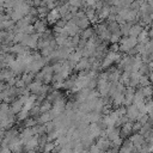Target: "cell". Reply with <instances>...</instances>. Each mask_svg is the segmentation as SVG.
<instances>
[{
    "label": "cell",
    "mask_w": 153,
    "mask_h": 153,
    "mask_svg": "<svg viewBox=\"0 0 153 153\" xmlns=\"http://www.w3.org/2000/svg\"><path fill=\"white\" fill-rule=\"evenodd\" d=\"M140 110L139 108L135 105V104H130L128 108H127V111H126V116L128 117V120H137L139 116H140Z\"/></svg>",
    "instance_id": "obj_1"
},
{
    "label": "cell",
    "mask_w": 153,
    "mask_h": 153,
    "mask_svg": "<svg viewBox=\"0 0 153 153\" xmlns=\"http://www.w3.org/2000/svg\"><path fill=\"white\" fill-rule=\"evenodd\" d=\"M60 18H61V14H60V12H59L57 8L50 10L49 13L47 14V22H48L49 24H56Z\"/></svg>",
    "instance_id": "obj_2"
},
{
    "label": "cell",
    "mask_w": 153,
    "mask_h": 153,
    "mask_svg": "<svg viewBox=\"0 0 153 153\" xmlns=\"http://www.w3.org/2000/svg\"><path fill=\"white\" fill-rule=\"evenodd\" d=\"M145 136L142 135V134H139V133H136V134H134L131 137H130V141H131V143L134 145V147H136L137 149H140L141 147H142V145L145 143Z\"/></svg>",
    "instance_id": "obj_3"
},
{
    "label": "cell",
    "mask_w": 153,
    "mask_h": 153,
    "mask_svg": "<svg viewBox=\"0 0 153 153\" xmlns=\"http://www.w3.org/2000/svg\"><path fill=\"white\" fill-rule=\"evenodd\" d=\"M96 145L103 151V152H105V151H108L110 147H111V141L108 139V137H103V136H99L98 139H97V142H96Z\"/></svg>",
    "instance_id": "obj_4"
},
{
    "label": "cell",
    "mask_w": 153,
    "mask_h": 153,
    "mask_svg": "<svg viewBox=\"0 0 153 153\" xmlns=\"http://www.w3.org/2000/svg\"><path fill=\"white\" fill-rule=\"evenodd\" d=\"M11 111L13 112V114H18L20 110H23V108H24V100L19 97V98H17V99H14L12 103H11Z\"/></svg>",
    "instance_id": "obj_5"
},
{
    "label": "cell",
    "mask_w": 153,
    "mask_h": 153,
    "mask_svg": "<svg viewBox=\"0 0 153 153\" xmlns=\"http://www.w3.org/2000/svg\"><path fill=\"white\" fill-rule=\"evenodd\" d=\"M42 86H43V82H42V81L36 80V81H32V82L27 86V88H29V91H30L32 94L38 96V94H39V92H41V90H42Z\"/></svg>",
    "instance_id": "obj_6"
},
{
    "label": "cell",
    "mask_w": 153,
    "mask_h": 153,
    "mask_svg": "<svg viewBox=\"0 0 153 153\" xmlns=\"http://www.w3.org/2000/svg\"><path fill=\"white\" fill-rule=\"evenodd\" d=\"M33 29L37 33H43L47 31V22L42 20V19H36V22L33 23Z\"/></svg>",
    "instance_id": "obj_7"
},
{
    "label": "cell",
    "mask_w": 153,
    "mask_h": 153,
    "mask_svg": "<svg viewBox=\"0 0 153 153\" xmlns=\"http://www.w3.org/2000/svg\"><path fill=\"white\" fill-rule=\"evenodd\" d=\"M55 142L54 141H48V142H45L44 145H43V147H42V151H43V153H53L54 152V149H55Z\"/></svg>",
    "instance_id": "obj_8"
},
{
    "label": "cell",
    "mask_w": 153,
    "mask_h": 153,
    "mask_svg": "<svg viewBox=\"0 0 153 153\" xmlns=\"http://www.w3.org/2000/svg\"><path fill=\"white\" fill-rule=\"evenodd\" d=\"M33 75H35L33 73H30V72H25V73L23 74V76H22L20 79L23 80V82H24V84H25L26 86H29V85H30V84L32 82L33 78H35Z\"/></svg>",
    "instance_id": "obj_9"
},
{
    "label": "cell",
    "mask_w": 153,
    "mask_h": 153,
    "mask_svg": "<svg viewBox=\"0 0 153 153\" xmlns=\"http://www.w3.org/2000/svg\"><path fill=\"white\" fill-rule=\"evenodd\" d=\"M141 31H142V26L139 25V24H136V25H134V26L130 27L129 36H131V37H137V36L141 33Z\"/></svg>",
    "instance_id": "obj_10"
},
{
    "label": "cell",
    "mask_w": 153,
    "mask_h": 153,
    "mask_svg": "<svg viewBox=\"0 0 153 153\" xmlns=\"http://www.w3.org/2000/svg\"><path fill=\"white\" fill-rule=\"evenodd\" d=\"M131 131H133V124H131L130 122L124 123V124L122 126V128H121V135H128V134H130Z\"/></svg>",
    "instance_id": "obj_11"
},
{
    "label": "cell",
    "mask_w": 153,
    "mask_h": 153,
    "mask_svg": "<svg viewBox=\"0 0 153 153\" xmlns=\"http://www.w3.org/2000/svg\"><path fill=\"white\" fill-rule=\"evenodd\" d=\"M94 35V30L92 27H87V29H84L82 32H81V38H85V39H90L92 38Z\"/></svg>",
    "instance_id": "obj_12"
},
{
    "label": "cell",
    "mask_w": 153,
    "mask_h": 153,
    "mask_svg": "<svg viewBox=\"0 0 153 153\" xmlns=\"http://www.w3.org/2000/svg\"><path fill=\"white\" fill-rule=\"evenodd\" d=\"M49 13V8L45 6V5H41V6H38V8H37V14L39 16V17H47V14Z\"/></svg>",
    "instance_id": "obj_13"
},
{
    "label": "cell",
    "mask_w": 153,
    "mask_h": 153,
    "mask_svg": "<svg viewBox=\"0 0 153 153\" xmlns=\"http://www.w3.org/2000/svg\"><path fill=\"white\" fill-rule=\"evenodd\" d=\"M29 115H30V112H29L27 110L23 109V110H20V111L17 114V120H18V121H25V120L29 117Z\"/></svg>",
    "instance_id": "obj_14"
},
{
    "label": "cell",
    "mask_w": 153,
    "mask_h": 153,
    "mask_svg": "<svg viewBox=\"0 0 153 153\" xmlns=\"http://www.w3.org/2000/svg\"><path fill=\"white\" fill-rule=\"evenodd\" d=\"M90 153H103V151L97 146V145H92L91 147H90V151H88Z\"/></svg>",
    "instance_id": "obj_15"
},
{
    "label": "cell",
    "mask_w": 153,
    "mask_h": 153,
    "mask_svg": "<svg viewBox=\"0 0 153 153\" xmlns=\"http://www.w3.org/2000/svg\"><path fill=\"white\" fill-rule=\"evenodd\" d=\"M85 2H86V5H87L88 7H94L97 0H85Z\"/></svg>",
    "instance_id": "obj_16"
},
{
    "label": "cell",
    "mask_w": 153,
    "mask_h": 153,
    "mask_svg": "<svg viewBox=\"0 0 153 153\" xmlns=\"http://www.w3.org/2000/svg\"><path fill=\"white\" fill-rule=\"evenodd\" d=\"M80 153H90V152H88V151H85V149H82Z\"/></svg>",
    "instance_id": "obj_17"
},
{
    "label": "cell",
    "mask_w": 153,
    "mask_h": 153,
    "mask_svg": "<svg viewBox=\"0 0 153 153\" xmlns=\"http://www.w3.org/2000/svg\"><path fill=\"white\" fill-rule=\"evenodd\" d=\"M152 24H153V19H152Z\"/></svg>",
    "instance_id": "obj_18"
},
{
    "label": "cell",
    "mask_w": 153,
    "mask_h": 153,
    "mask_svg": "<svg viewBox=\"0 0 153 153\" xmlns=\"http://www.w3.org/2000/svg\"><path fill=\"white\" fill-rule=\"evenodd\" d=\"M35 153H37V152H35Z\"/></svg>",
    "instance_id": "obj_19"
}]
</instances>
